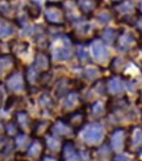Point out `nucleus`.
Wrapping results in <instances>:
<instances>
[{
    "instance_id": "f257e3e1",
    "label": "nucleus",
    "mask_w": 142,
    "mask_h": 161,
    "mask_svg": "<svg viewBox=\"0 0 142 161\" xmlns=\"http://www.w3.org/2000/svg\"><path fill=\"white\" fill-rule=\"evenodd\" d=\"M103 136H104V127L97 123L90 124L83 132L84 142L88 144H95V143L100 142V140L103 139Z\"/></svg>"
},
{
    "instance_id": "f03ea898",
    "label": "nucleus",
    "mask_w": 142,
    "mask_h": 161,
    "mask_svg": "<svg viewBox=\"0 0 142 161\" xmlns=\"http://www.w3.org/2000/svg\"><path fill=\"white\" fill-rule=\"evenodd\" d=\"M45 17L51 24H62L63 21V13L60 11V8L55 7V4H49L45 12Z\"/></svg>"
},
{
    "instance_id": "7ed1b4c3",
    "label": "nucleus",
    "mask_w": 142,
    "mask_h": 161,
    "mask_svg": "<svg viewBox=\"0 0 142 161\" xmlns=\"http://www.w3.org/2000/svg\"><path fill=\"white\" fill-rule=\"evenodd\" d=\"M91 50L93 57L99 59V61H105L108 58V50L105 48V45L100 41V40H95L91 45Z\"/></svg>"
},
{
    "instance_id": "20e7f679",
    "label": "nucleus",
    "mask_w": 142,
    "mask_h": 161,
    "mask_svg": "<svg viewBox=\"0 0 142 161\" xmlns=\"http://www.w3.org/2000/svg\"><path fill=\"white\" fill-rule=\"evenodd\" d=\"M142 145V130L138 128V127H134L132 130V133L129 135V143H128V147L132 151L138 149ZM128 148V149H129Z\"/></svg>"
},
{
    "instance_id": "39448f33",
    "label": "nucleus",
    "mask_w": 142,
    "mask_h": 161,
    "mask_svg": "<svg viewBox=\"0 0 142 161\" xmlns=\"http://www.w3.org/2000/svg\"><path fill=\"white\" fill-rule=\"evenodd\" d=\"M62 157L63 160H80V156L78 155L76 148H75V144L71 140L65 143L63 149H62Z\"/></svg>"
},
{
    "instance_id": "423d86ee",
    "label": "nucleus",
    "mask_w": 142,
    "mask_h": 161,
    "mask_svg": "<svg viewBox=\"0 0 142 161\" xmlns=\"http://www.w3.org/2000/svg\"><path fill=\"white\" fill-rule=\"evenodd\" d=\"M124 140H125V131L123 128H118L113 132L112 139H111V145L112 149L120 151L124 147Z\"/></svg>"
},
{
    "instance_id": "0eeeda50",
    "label": "nucleus",
    "mask_w": 142,
    "mask_h": 161,
    "mask_svg": "<svg viewBox=\"0 0 142 161\" xmlns=\"http://www.w3.org/2000/svg\"><path fill=\"white\" fill-rule=\"evenodd\" d=\"M8 89L11 91H21L24 89V78L20 73L12 74L8 79Z\"/></svg>"
},
{
    "instance_id": "6e6552de",
    "label": "nucleus",
    "mask_w": 142,
    "mask_h": 161,
    "mask_svg": "<svg viewBox=\"0 0 142 161\" xmlns=\"http://www.w3.org/2000/svg\"><path fill=\"white\" fill-rule=\"evenodd\" d=\"M71 57V50H70V46L66 44L62 45V46H57L54 49V58L57 61H66V59H70Z\"/></svg>"
},
{
    "instance_id": "1a4fd4ad",
    "label": "nucleus",
    "mask_w": 142,
    "mask_h": 161,
    "mask_svg": "<svg viewBox=\"0 0 142 161\" xmlns=\"http://www.w3.org/2000/svg\"><path fill=\"white\" fill-rule=\"evenodd\" d=\"M107 87H108V91H109L111 94H118V92H121L124 90V82L121 80V78L114 77L108 82Z\"/></svg>"
},
{
    "instance_id": "9d476101",
    "label": "nucleus",
    "mask_w": 142,
    "mask_h": 161,
    "mask_svg": "<svg viewBox=\"0 0 142 161\" xmlns=\"http://www.w3.org/2000/svg\"><path fill=\"white\" fill-rule=\"evenodd\" d=\"M78 5L84 13H91L97 7V0H78Z\"/></svg>"
},
{
    "instance_id": "9b49d317",
    "label": "nucleus",
    "mask_w": 142,
    "mask_h": 161,
    "mask_svg": "<svg viewBox=\"0 0 142 161\" xmlns=\"http://www.w3.org/2000/svg\"><path fill=\"white\" fill-rule=\"evenodd\" d=\"M133 44H134V37L130 35V33H123V35L118 37L120 49H129Z\"/></svg>"
},
{
    "instance_id": "f8f14e48",
    "label": "nucleus",
    "mask_w": 142,
    "mask_h": 161,
    "mask_svg": "<svg viewBox=\"0 0 142 161\" xmlns=\"http://www.w3.org/2000/svg\"><path fill=\"white\" fill-rule=\"evenodd\" d=\"M67 122L70 123V125L72 127H79V125H82L83 122H84V114L83 112H74L71 114V115L67 116Z\"/></svg>"
},
{
    "instance_id": "ddd939ff",
    "label": "nucleus",
    "mask_w": 142,
    "mask_h": 161,
    "mask_svg": "<svg viewBox=\"0 0 142 161\" xmlns=\"http://www.w3.org/2000/svg\"><path fill=\"white\" fill-rule=\"evenodd\" d=\"M12 65H13V58L11 56H2L0 57V75H3L4 73L8 71Z\"/></svg>"
},
{
    "instance_id": "4468645a",
    "label": "nucleus",
    "mask_w": 142,
    "mask_h": 161,
    "mask_svg": "<svg viewBox=\"0 0 142 161\" xmlns=\"http://www.w3.org/2000/svg\"><path fill=\"white\" fill-rule=\"evenodd\" d=\"M121 4L117 7V11L120 13H124V15H130V13L134 11V7L133 3L130 0H125V2H120Z\"/></svg>"
},
{
    "instance_id": "2eb2a0df",
    "label": "nucleus",
    "mask_w": 142,
    "mask_h": 161,
    "mask_svg": "<svg viewBox=\"0 0 142 161\" xmlns=\"http://www.w3.org/2000/svg\"><path fill=\"white\" fill-rule=\"evenodd\" d=\"M53 131L57 133V135H70L71 133V128L69 125H66L62 122H58L57 124H54Z\"/></svg>"
},
{
    "instance_id": "dca6fc26",
    "label": "nucleus",
    "mask_w": 142,
    "mask_h": 161,
    "mask_svg": "<svg viewBox=\"0 0 142 161\" xmlns=\"http://www.w3.org/2000/svg\"><path fill=\"white\" fill-rule=\"evenodd\" d=\"M36 69H47L49 68V58L44 53H39L36 57Z\"/></svg>"
},
{
    "instance_id": "f3484780",
    "label": "nucleus",
    "mask_w": 142,
    "mask_h": 161,
    "mask_svg": "<svg viewBox=\"0 0 142 161\" xmlns=\"http://www.w3.org/2000/svg\"><path fill=\"white\" fill-rule=\"evenodd\" d=\"M41 152H42V144L39 143L38 140H36V142L30 145V148L28 149V156L29 157H38Z\"/></svg>"
},
{
    "instance_id": "a211bd4d",
    "label": "nucleus",
    "mask_w": 142,
    "mask_h": 161,
    "mask_svg": "<svg viewBox=\"0 0 142 161\" xmlns=\"http://www.w3.org/2000/svg\"><path fill=\"white\" fill-rule=\"evenodd\" d=\"M12 33H13L12 25L2 20V21H0V36H2L3 38H5V37L12 36Z\"/></svg>"
},
{
    "instance_id": "6ab92c4d",
    "label": "nucleus",
    "mask_w": 142,
    "mask_h": 161,
    "mask_svg": "<svg viewBox=\"0 0 142 161\" xmlns=\"http://www.w3.org/2000/svg\"><path fill=\"white\" fill-rule=\"evenodd\" d=\"M78 102V94L76 92H70L65 99V107L66 108H72L76 106Z\"/></svg>"
},
{
    "instance_id": "aec40b11",
    "label": "nucleus",
    "mask_w": 142,
    "mask_h": 161,
    "mask_svg": "<svg viewBox=\"0 0 142 161\" xmlns=\"http://www.w3.org/2000/svg\"><path fill=\"white\" fill-rule=\"evenodd\" d=\"M103 37H104V40L108 44H112L114 41V38L117 37V35H116V32H114L113 29H108V31H105L103 33Z\"/></svg>"
},
{
    "instance_id": "412c9836",
    "label": "nucleus",
    "mask_w": 142,
    "mask_h": 161,
    "mask_svg": "<svg viewBox=\"0 0 142 161\" xmlns=\"http://www.w3.org/2000/svg\"><path fill=\"white\" fill-rule=\"evenodd\" d=\"M46 144H47V148H49L50 151H57L59 148V142L55 137H47Z\"/></svg>"
},
{
    "instance_id": "4be33fe9",
    "label": "nucleus",
    "mask_w": 142,
    "mask_h": 161,
    "mask_svg": "<svg viewBox=\"0 0 142 161\" xmlns=\"http://www.w3.org/2000/svg\"><path fill=\"white\" fill-rule=\"evenodd\" d=\"M108 148H109V147L105 144V145H103V147H101V148L97 151V157H99L100 160H105V158H108V156H109V152H111Z\"/></svg>"
},
{
    "instance_id": "5701e85b",
    "label": "nucleus",
    "mask_w": 142,
    "mask_h": 161,
    "mask_svg": "<svg viewBox=\"0 0 142 161\" xmlns=\"http://www.w3.org/2000/svg\"><path fill=\"white\" fill-rule=\"evenodd\" d=\"M17 119H18L20 124H21L24 128H26V127L29 125V118H28V115H26L25 112H18L17 114Z\"/></svg>"
},
{
    "instance_id": "b1692460",
    "label": "nucleus",
    "mask_w": 142,
    "mask_h": 161,
    "mask_svg": "<svg viewBox=\"0 0 142 161\" xmlns=\"http://www.w3.org/2000/svg\"><path fill=\"white\" fill-rule=\"evenodd\" d=\"M83 75H84V78H87V80L93 79V78H96V75H97V70L92 69V68H88V69H86L83 71Z\"/></svg>"
},
{
    "instance_id": "393cba45",
    "label": "nucleus",
    "mask_w": 142,
    "mask_h": 161,
    "mask_svg": "<svg viewBox=\"0 0 142 161\" xmlns=\"http://www.w3.org/2000/svg\"><path fill=\"white\" fill-rule=\"evenodd\" d=\"M11 11H12V7L8 3H5V2L0 3V13H3L4 16H8L11 15Z\"/></svg>"
},
{
    "instance_id": "a878e982",
    "label": "nucleus",
    "mask_w": 142,
    "mask_h": 161,
    "mask_svg": "<svg viewBox=\"0 0 142 161\" xmlns=\"http://www.w3.org/2000/svg\"><path fill=\"white\" fill-rule=\"evenodd\" d=\"M92 112H93V115H96V116H100L101 114L104 112V106H103V103H100V102L95 103L93 108H92Z\"/></svg>"
},
{
    "instance_id": "bb28decb",
    "label": "nucleus",
    "mask_w": 142,
    "mask_h": 161,
    "mask_svg": "<svg viewBox=\"0 0 142 161\" xmlns=\"http://www.w3.org/2000/svg\"><path fill=\"white\" fill-rule=\"evenodd\" d=\"M97 19L100 20V23L107 24V23H109V21H111L112 16H111L108 12H101V13H99V15H97Z\"/></svg>"
},
{
    "instance_id": "cd10ccee",
    "label": "nucleus",
    "mask_w": 142,
    "mask_h": 161,
    "mask_svg": "<svg viewBox=\"0 0 142 161\" xmlns=\"http://www.w3.org/2000/svg\"><path fill=\"white\" fill-rule=\"evenodd\" d=\"M76 54L78 57L82 59V61H86V59H88V53H87V49H84L83 46H79L78 50H76Z\"/></svg>"
},
{
    "instance_id": "c85d7f7f",
    "label": "nucleus",
    "mask_w": 142,
    "mask_h": 161,
    "mask_svg": "<svg viewBox=\"0 0 142 161\" xmlns=\"http://www.w3.org/2000/svg\"><path fill=\"white\" fill-rule=\"evenodd\" d=\"M25 143H26V136H25V135H18V136L16 137V144H17L18 147H23Z\"/></svg>"
},
{
    "instance_id": "c756f323",
    "label": "nucleus",
    "mask_w": 142,
    "mask_h": 161,
    "mask_svg": "<svg viewBox=\"0 0 142 161\" xmlns=\"http://www.w3.org/2000/svg\"><path fill=\"white\" fill-rule=\"evenodd\" d=\"M45 124H47V123L46 122H38L37 127H34V130H33V131H34L36 133H39V131H44V125Z\"/></svg>"
},
{
    "instance_id": "7c9ffc66",
    "label": "nucleus",
    "mask_w": 142,
    "mask_h": 161,
    "mask_svg": "<svg viewBox=\"0 0 142 161\" xmlns=\"http://www.w3.org/2000/svg\"><path fill=\"white\" fill-rule=\"evenodd\" d=\"M41 104H42L44 107H49L47 104H51V100L49 99V97H42V98H41Z\"/></svg>"
},
{
    "instance_id": "2f4dec72",
    "label": "nucleus",
    "mask_w": 142,
    "mask_h": 161,
    "mask_svg": "<svg viewBox=\"0 0 142 161\" xmlns=\"http://www.w3.org/2000/svg\"><path fill=\"white\" fill-rule=\"evenodd\" d=\"M114 160H129V157H128V156H124V155H121V156H117Z\"/></svg>"
},
{
    "instance_id": "473e14b6",
    "label": "nucleus",
    "mask_w": 142,
    "mask_h": 161,
    "mask_svg": "<svg viewBox=\"0 0 142 161\" xmlns=\"http://www.w3.org/2000/svg\"><path fill=\"white\" fill-rule=\"evenodd\" d=\"M138 29L142 31V20H138Z\"/></svg>"
},
{
    "instance_id": "72a5a7b5",
    "label": "nucleus",
    "mask_w": 142,
    "mask_h": 161,
    "mask_svg": "<svg viewBox=\"0 0 142 161\" xmlns=\"http://www.w3.org/2000/svg\"><path fill=\"white\" fill-rule=\"evenodd\" d=\"M139 9H141V12H142V0H141V3H139Z\"/></svg>"
},
{
    "instance_id": "f704fd0d",
    "label": "nucleus",
    "mask_w": 142,
    "mask_h": 161,
    "mask_svg": "<svg viewBox=\"0 0 142 161\" xmlns=\"http://www.w3.org/2000/svg\"><path fill=\"white\" fill-rule=\"evenodd\" d=\"M112 2H116V3L118 2V3H120V2H123V0H112Z\"/></svg>"
},
{
    "instance_id": "c9c22d12",
    "label": "nucleus",
    "mask_w": 142,
    "mask_h": 161,
    "mask_svg": "<svg viewBox=\"0 0 142 161\" xmlns=\"http://www.w3.org/2000/svg\"><path fill=\"white\" fill-rule=\"evenodd\" d=\"M2 130H3V125H2V124H0V132H2Z\"/></svg>"
}]
</instances>
